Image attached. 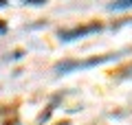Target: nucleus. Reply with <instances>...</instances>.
Here are the masks:
<instances>
[{"label": "nucleus", "mask_w": 132, "mask_h": 125, "mask_svg": "<svg viewBox=\"0 0 132 125\" xmlns=\"http://www.w3.org/2000/svg\"><path fill=\"white\" fill-rule=\"evenodd\" d=\"M99 26H88V29H81V31H73V33H64V40H71V37H77V35H86V33H93V31H97Z\"/></svg>", "instance_id": "obj_1"}]
</instances>
